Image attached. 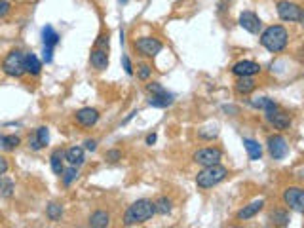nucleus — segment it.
Wrapping results in <instances>:
<instances>
[{
    "instance_id": "obj_1",
    "label": "nucleus",
    "mask_w": 304,
    "mask_h": 228,
    "mask_svg": "<svg viewBox=\"0 0 304 228\" xmlns=\"http://www.w3.org/2000/svg\"><path fill=\"white\" fill-rule=\"evenodd\" d=\"M154 215H156L154 202H150V200H137V202L130 205L128 211L124 213V225H126V227L143 225L146 221H150Z\"/></svg>"
},
{
    "instance_id": "obj_2",
    "label": "nucleus",
    "mask_w": 304,
    "mask_h": 228,
    "mask_svg": "<svg viewBox=\"0 0 304 228\" xmlns=\"http://www.w3.org/2000/svg\"><path fill=\"white\" fill-rule=\"evenodd\" d=\"M287 42H289V33L281 25H270L261 35V44L272 53H278L281 49H285Z\"/></svg>"
},
{
    "instance_id": "obj_3",
    "label": "nucleus",
    "mask_w": 304,
    "mask_h": 228,
    "mask_svg": "<svg viewBox=\"0 0 304 228\" xmlns=\"http://www.w3.org/2000/svg\"><path fill=\"white\" fill-rule=\"evenodd\" d=\"M226 177H228V169L222 168L220 164H215V166L204 168L196 175V184H198V188L207 190V188H213V186L220 184Z\"/></svg>"
},
{
    "instance_id": "obj_4",
    "label": "nucleus",
    "mask_w": 304,
    "mask_h": 228,
    "mask_svg": "<svg viewBox=\"0 0 304 228\" xmlns=\"http://www.w3.org/2000/svg\"><path fill=\"white\" fill-rule=\"evenodd\" d=\"M2 71L12 78H21L25 72V53L21 49H12L4 61H2Z\"/></svg>"
},
{
    "instance_id": "obj_5",
    "label": "nucleus",
    "mask_w": 304,
    "mask_h": 228,
    "mask_svg": "<svg viewBox=\"0 0 304 228\" xmlns=\"http://www.w3.org/2000/svg\"><path fill=\"white\" fill-rule=\"evenodd\" d=\"M283 204L291 211L304 215V188L301 186H289L283 190Z\"/></svg>"
},
{
    "instance_id": "obj_6",
    "label": "nucleus",
    "mask_w": 304,
    "mask_h": 228,
    "mask_svg": "<svg viewBox=\"0 0 304 228\" xmlns=\"http://www.w3.org/2000/svg\"><path fill=\"white\" fill-rule=\"evenodd\" d=\"M133 46L145 57H156L160 51H162V48H164L158 38H152V36H141V38H137L133 42Z\"/></svg>"
},
{
    "instance_id": "obj_7",
    "label": "nucleus",
    "mask_w": 304,
    "mask_h": 228,
    "mask_svg": "<svg viewBox=\"0 0 304 228\" xmlns=\"http://www.w3.org/2000/svg\"><path fill=\"white\" fill-rule=\"evenodd\" d=\"M278 15H280L281 21H289V23H297L301 21V13H303V8L295 2H289V0H280L278 6Z\"/></svg>"
},
{
    "instance_id": "obj_8",
    "label": "nucleus",
    "mask_w": 304,
    "mask_h": 228,
    "mask_svg": "<svg viewBox=\"0 0 304 228\" xmlns=\"http://www.w3.org/2000/svg\"><path fill=\"white\" fill-rule=\"evenodd\" d=\"M220 158H222V152H220V148H215V146H206V148H200V150H196L194 154H192V160H194L196 164L204 166V168L219 164Z\"/></svg>"
},
{
    "instance_id": "obj_9",
    "label": "nucleus",
    "mask_w": 304,
    "mask_h": 228,
    "mask_svg": "<svg viewBox=\"0 0 304 228\" xmlns=\"http://www.w3.org/2000/svg\"><path fill=\"white\" fill-rule=\"evenodd\" d=\"M268 152L274 160H283V158L289 154V144H287V139L283 135H270L268 137Z\"/></svg>"
},
{
    "instance_id": "obj_10",
    "label": "nucleus",
    "mask_w": 304,
    "mask_h": 228,
    "mask_svg": "<svg viewBox=\"0 0 304 228\" xmlns=\"http://www.w3.org/2000/svg\"><path fill=\"white\" fill-rule=\"evenodd\" d=\"M266 120L270 126H274L276 130H289L291 128V116L287 112H283L280 107L272 108V110H266Z\"/></svg>"
},
{
    "instance_id": "obj_11",
    "label": "nucleus",
    "mask_w": 304,
    "mask_h": 228,
    "mask_svg": "<svg viewBox=\"0 0 304 228\" xmlns=\"http://www.w3.org/2000/svg\"><path fill=\"white\" fill-rule=\"evenodd\" d=\"M240 27H242L243 31L251 33V35H259L261 29H262V21H261V17L255 12L247 10V12H243L240 15Z\"/></svg>"
},
{
    "instance_id": "obj_12",
    "label": "nucleus",
    "mask_w": 304,
    "mask_h": 228,
    "mask_svg": "<svg viewBox=\"0 0 304 228\" xmlns=\"http://www.w3.org/2000/svg\"><path fill=\"white\" fill-rule=\"evenodd\" d=\"M74 118H76V122H78L82 128H93V126L99 122V110L97 108H91V107H84V108H80V110H76Z\"/></svg>"
},
{
    "instance_id": "obj_13",
    "label": "nucleus",
    "mask_w": 304,
    "mask_h": 228,
    "mask_svg": "<svg viewBox=\"0 0 304 228\" xmlns=\"http://www.w3.org/2000/svg\"><path fill=\"white\" fill-rule=\"evenodd\" d=\"M232 72L236 76H255L261 72V65L255 63V61H249V59H243L238 61L234 67H232Z\"/></svg>"
},
{
    "instance_id": "obj_14",
    "label": "nucleus",
    "mask_w": 304,
    "mask_h": 228,
    "mask_svg": "<svg viewBox=\"0 0 304 228\" xmlns=\"http://www.w3.org/2000/svg\"><path fill=\"white\" fill-rule=\"evenodd\" d=\"M89 63L97 71H107L109 69V49L93 48L89 53Z\"/></svg>"
},
{
    "instance_id": "obj_15",
    "label": "nucleus",
    "mask_w": 304,
    "mask_h": 228,
    "mask_svg": "<svg viewBox=\"0 0 304 228\" xmlns=\"http://www.w3.org/2000/svg\"><path fill=\"white\" fill-rule=\"evenodd\" d=\"M262 207H264V200H255V202H251V204L243 205V209L238 211L236 219H238V221H249V219H253L255 215H259V213L262 211Z\"/></svg>"
},
{
    "instance_id": "obj_16",
    "label": "nucleus",
    "mask_w": 304,
    "mask_h": 228,
    "mask_svg": "<svg viewBox=\"0 0 304 228\" xmlns=\"http://www.w3.org/2000/svg\"><path fill=\"white\" fill-rule=\"evenodd\" d=\"M173 103H175V95L168 90L164 93H158V95H150V99H148V105L154 108H168Z\"/></svg>"
},
{
    "instance_id": "obj_17",
    "label": "nucleus",
    "mask_w": 304,
    "mask_h": 228,
    "mask_svg": "<svg viewBox=\"0 0 304 228\" xmlns=\"http://www.w3.org/2000/svg\"><path fill=\"white\" fill-rule=\"evenodd\" d=\"M65 160L71 164V166H82L86 162V156H84V146H71V148H67L65 150Z\"/></svg>"
},
{
    "instance_id": "obj_18",
    "label": "nucleus",
    "mask_w": 304,
    "mask_h": 228,
    "mask_svg": "<svg viewBox=\"0 0 304 228\" xmlns=\"http://www.w3.org/2000/svg\"><path fill=\"white\" fill-rule=\"evenodd\" d=\"M268 221H270V225H274V227H289L291 215H289L287 209H274V211H270Z\"/></svg>"
},
{
    "instance_id": "obj_19",
    "label": "nucleus",
    "mask_w": 304,
    "mask_h": 228,
    "mask_svg": "<svg viewBox=\"0 0 304 228\" xmlns=\"http://www.w3.org/2000/svg\"><path fill=\"white\" fill-rule=\"evenodd\" d=\"M257 82L253 80V76H238L236 80V91L242 95H249L251 91H255Z\"/></svg>"
},
{
    "instance_id": "obj_20",
    "label": "nucleus",
    "mask_w": 304,
    "mask_h": 228,
    "mask_svg": "<svg viewBox=\"0 0 304 228\" xmlns=\"http://www.w3.org/2000/svg\"><path fill=\"white\" fill-rule=\"evenodd\" d=\"M243 146H245L247 156H249L251 162L261 160V156H262V146H261L259 141H255V139H243Z\"/></svg>"
},
{
    "instance_id": "obj_21",
    "label": "nucleus",
    "mask_w": 304,
    "mask_h": 228,
    "mask_svg": "<svg viewBox=\"0 0 304 228\" xmlns=\"http://www.w3.org/2000/svg\"><path fill=\"white\" fill-rule=\"evenodd\" d=\"M61 36L57 35V31L51 27V25H46L44 29H42V42H44V46H48V48H55L57 44H59Z\"/></svg>"
},
{
    "instance_id": "obj_22",
    "label": "nucleus",
    "mask_w": 304,
    "mask_h": 228,
    "mask_svg": "<svg viewBox=\"0 0 304 228\" xmlns=\"http://www.w3.org/2000/svg\"><path fill=\"white\" fill-rule=\"evenodd\" d=\"M25 71L33 76H38L42 71V61L35 53H25Z\"/></svg>"
},
{
    "instance_id": "obj_23",
    "label": "nucleus",
    "mask_w": 304,
    "mask_h": 228,
    "mask_svg": "<svg viewBox=\"0 0 304 228\" xmlns=\"http://www.w3.org/2000/svg\"><path fill=\"white\" fill-rule=\"evenodd\" d=\"M110 225V215L107 211H93L91 215H89V227L93 228H105Z\"/></svg>"
},
{
    "instance_id": "obj_24",
    "label": "nucleus",
    "mask_w": 304,
    "mask_h": 228,
    "mask_svg": "<svg viewBox=\"0 0 304 228\" xmlns=\"http://www.w3.org/2000/svg\"><path fill=\"white\" fill-rule=\"evenodd\" d=\"M63 160H65V150H61V148H57V150H53L51 152V156H49V164H51V169H53V173L55 175H63V169H65V166H63Z\"/></svg>"
},
{
    "instance_id": "obj_25",
    "label": "nucleus",
    "mask_w": 304,
    "mask_h": 228,
    "mask_svg": "<svg viewBox=\"0 0 304 228\" xmlns=\"http://www.w3.org/2000/svg\"><path fill=\"white\" fill-rule=\"evenodd\" d=\"M249 105L253 108H261V110H272V108H278L280 105L274 101V99H268V97H257V99H251Z\"/></svg>"
},
{
    "instance_id": "obj_26",
    "label": "nucleus",
    "mask_w": 304,
    "mask_h": 228,
    "mask_svg": "<svg viewBox=\"0 0 304 228\" xmlns=\"http://www.w3.org/2000/svg\"><path fill=\"white\" fill-rule=\"evenodd\" d=\"M13 192H15V184H13V181L10 177H6V175H0V198H12Z\"/></svg>"
},
{
    "instance_id": "obj_27",
    "label": "nucleus",
    "mask_w": 304,
    "mask_h": 228,
    "mask_svg": "<svg viewBox=\"0 0 304 228\" xmlns=\"http://www.w3.org/2000/svg\"><path fill=\"white\" fill-rule=\"evenodd\" d=\"M19 144H21V139L17 135H0V148L6 152L15 150Z\"/></svg>"
},
{
    "instance_id": "obj_28",
    "label": "nucleus",
    "mask_w": 304,
    "mask_h": 228,
    "mask_svg": "<svg viewBox=\"0 0 304 228\" xmlns=\"http://www.w3.org/2000/svg\"><path fill=\"white\" fill-rule=\"evenodd\" d=\"M154 207H156V213L158 215H170L171 209H173V202H171L168 196H160L158 200L154 202Z\"/></svg>"
},
{
    "instance_id": "obj_29",
    "label": "nucleus",
    "mask_w": 304,
    "mask_h": 228,
    "mask_svg": "<svg viewBox=\"0 0 304 228\" xmlns=\"http://www.w3.org/2000/svg\"><path fill=\"white\" fill-rule=\"evenodd\" d=\"M78 179V166H71L69 169H63V175H61V182L65 186H71L74 181Z\"/></svg>"
},
{
    "instance_id": "obj_30",
    "label": "nucleus",
    "mask_w": 304,
    "mask_h": 228,
    "mask_svg": "<svg viewBox=\"0 0 304 228\" xmlns=\"http://www.w3.org/2000/svg\"><path fill=\"white\" fill-rule=\"evenodd\" d=\"M46 217H48L49 221H59L61 217H63V207H61L59 204H55V202H51V204H48V207H46Z\"/></svg>"
},
{
    "instance_id": "obj_31",
    "label": "nucleus",
    "mask_w": 304,
    "mask_h": 228,
    "mask_svg": "<svg viewBox=\"0 0 304 228\" xmlns=\"http://www.w3.org/2000/svg\"><path fill=\"white\" fill-rule=\"evenodd\" d=\"M35 135H37L38 143L42 144V148L49 143V128L48 126H40L37 132H35Z\"/></svg>"
},
{
    "instance_id": "obj_32",
    "label": "nucleus",
    "mask_w": 304,
    "mask_h": 228,
    "mask_svg": "<svg viewBox=\"0 0 304 228\" xmlns=\"http://www.w3.org/2000/svg\"><path fill=\"white\" fill-rule=\"evenodd\" d=\"M150 74H152L150 65H146V63H139V65H137V78H139V80H148Z\"/></svg>"
},
{
    "instance_id": "obj_33",
    "label": "nucleus",
    "mask_w": 304,
    "mask_h": 228,
    "mask_svg": "<svg viewBox=\"0 0 304 228\" xmlns=\"http://www.w3.org/2000/svg\"><path fill=\"white\" fill-rule=\"evenodd\" d=\"M105 160H107V162H110V164H116V162H120V160H122V150H118V148H110V150H107V152H105Z\"/></svg>"
},
{
    "instance_id": "obj_34",
    "label": "nucleus",
    "mask_w": 304,
    "mask_h": 228,
    "mask_svg": "<svg viewBox=\"0 0 304 228\" xmlns=\"http://www.w3.org/2000/svg\"><path fill=\"white\" fill-rule=\"evenodd\" d=\"M166 91V88L160 84V82H150V84H146V93L148 95H158V93H164Z\"/></svg>"
},
{
    "instance_id": "obj_35",
    "label": "nucleus",
    "mask_w": 304,
    "mask_h": 228,
    "mask_svg": "<svg viewBox=\"0 0 304 228\" xmlns=\"http://www.w3.org/2000/svg\"><path fill=\"white\" fill-rule=\"evenodd\" d=\"M95 48L109 49V33H103V35H99V38L95 40Z\"/></svg>"
},
{
    "instance_id": "obj_36",
    "label": "nucleus",
    "mask_w": 304,
    "mask_h": 228,
    "mask_svg": "<svg viewBox=\"0 0 304 228\" xmlns=\"http://www.w3.org/2000/svg\"><path fill=\"white\" fill-rule=\"evenodd\" d=\"M122 67H124V71H126L128 76H133V65H131V61H130V57L126 53L122 55Z\"/></svg>"
},
{
    "instance_id": "obj_37",
    "label": "nucleus",
    "mask_w": 304,
    "mask_h": 228,
    "mask_svg": "<svg viewBox=\"0 0 304 228\" xmlns=\"http://www.w3.org/2000/svg\"><path fill=\"white\" fill-rule=\"evenodd\" d=\"M198 135H200V139H207V141H211V139H215V137L219 135V132H217V128H213V132H206V128H204V130L198 132Z\"/></svg>"
},
{
    "instance_id": "obj_38",
    "label": "nucleus",
    "mask_w": 304,
    "mask_h": 228,
    "mask_svg": "<svg viewBox=\"0 0 304 228\" xmlns=\"http://www.w3.org/2000/svg\"><path fill=\"white\" fill-rule=\"evenodd\" d=\"M42 61H44V63H51V61H53V48L44 46V49H42Z\"/></svg>"
},
{
    "instance_id": "obj_39",
    "label": "nucleus",
    "mask_w": 304,
    "mask_h": 228,
    "mask_svg": "<svg viewBox=\"0 0 304 228\" xmlns=\"http://www.w3.org/2000/svg\"><path fill=\"white\" fill-rule=\"evenodd\" d=\"M10 2L8 0H0V17H6L8 13H10Z\"/></svg>"
},
{
    "instance_id": "obj_40",
    "label": "nucleus",
    "mask_w": 304,
    "mask_h": 228,
    "mask_svg": "<svg viewBox=\"0 0 304 228\" xmlns=\"http://www.w3.org/2000/svg\"><path fill=\"white\" fill-rule=\"evenodd\" d=\"M84 150L95 152V150H97V141H95V139H86L84 141Z\"/></svg>"
},
{
    "instance_id": "obj_41",
    "label": "nucleus",
    "mask_w": 304,
    "mask_h": 228,
    "mask_svg": "<svg viewBox=\"0 0 304 228\" xmlns=\"http://www.w3.org/2000/svg\"><path fill=\"white\" fill-rule=\"evenodd\" d=\"M29 148H31V150H40V148H42V144L38 143L37 135H31V137H29Z\"/></svg>"
},
{
    "instance_id": "obj_42",
    "label": "nucleus",
    "mask_w": 304,
    "mask_h": 228,
    "mask_svg": "<svg viewBox=\"0 0 304 228\" xmlns=\"http://www.w3.org/2000/svg\"><path fill=\"white\" fill-rule=\"evenodd\" d=\"M10 169V162L6 156H0V175H6V171Z\"/></svg>"
},
{
    "instance_id": "obj_43",
    "label": "nucleus",
    "mask_w": 304,
    "mask_h": 228,
    "mask_svg": "<svg viewBox=\"0 0 304 228\" xmlns=\"http://www.w3.org/2000/svg\"><path fill=\"white\" fill-rule=\"evenodd\" d=\"M158 141V135L156 133H150V135H146V144H154Z\"/></svg>"
},
{
    "instance_id": "obj_44",
    "label": "nucleus",
    "mask_w": 304,
    "mask_h": 228,
    "mask_svg": "<svg viewBox=\"0 0 304 228\" xmlns=\"http://www.w3.org/2000/svg\"><path fill=\"white\" fill-rule=\"evenodd\" d=\"M222 110H224V112H234V116L240 112V110H238L236 107H222Z\"/></svg>"
},
{
    "instance_id": "obj_45",
    "label": "nucleus",
    "mask_w": 304,
    "mask_h": 228,
    "mask_svg": "<svg viewBox=\"0 0 304 228\" xmlns=\"http://www.w3.org/2000/svg\"><path fill=\"white\" fill-rule=\"evenodd\" d=\"M301 25L304 27V10H303V13H301Z\"/></svg>"
},
{
    "instance_id": "obj_46",
    "label": "nucleus",
    "mask_w": 304,
    "mask_h": 228,
    "mask_svg": "<svg viewBox=\"0 0 304 228\" xmlns=\"http://www.w3.org/2000/svg\"><path fill=\"white\" fill-rule=\"evenodd\" d=\"M126 2H128V0H120V4H126Z\"/></svg>"
}]
</instances>
